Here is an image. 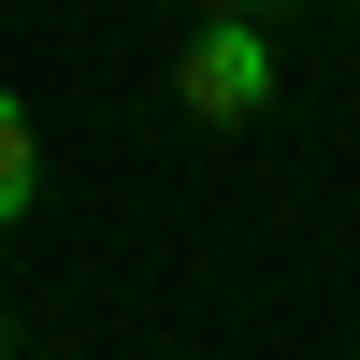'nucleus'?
Returning <instances> with one entry per match:
<instances>
[{
  "instance_id": "obj_3",
  "label": "nucleus",
  "mask_w": 360,
  "mask_h": 360,
  "mask_svg": "<svg viewBox=\"0 0 360 360\" xmlns=\"http://www.w3.org/2000/svg\"><path fill=\"white\" fill-rule=\"evenodd\" d=\"M202 15H259V0H202Z\"/></svg>"
},
{
  "instance_id": "obj_2",
  "label": "nucleus",
  "mask_w": 360,
  "mask_h": 360,
  "mask_svg": "<svg viewBox=\"0 0 360 360\" xmlns=\"http://www.w3.org/2000/svg\"><path fill=\"white\" fill-rule=\"evenodd\" d=\"M29 188H44V144H29V101L0 86V217H29Z\"/></svg>"
},
{
  "instance_id": "obj_1",
  "label": "nucleus",
  "mask_w": 360,
  "mask_h": 360,
  "mask_svg": "<svg viewBox=\"0 0 360 360\" xmlns=\"http://www.w3.org/2000/svg\"><path fill=\"white\" fill-rule=\"evenodd\" d=\"M173 101H188L202 130H245V115H274V44L217 15V29L188 44V72H173Z\"/></svg>"
}]
</instances>
